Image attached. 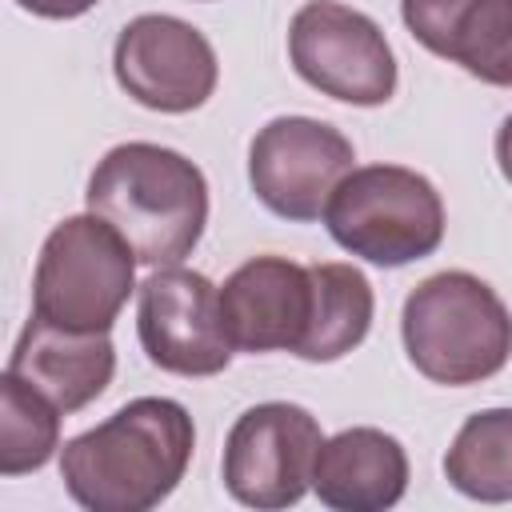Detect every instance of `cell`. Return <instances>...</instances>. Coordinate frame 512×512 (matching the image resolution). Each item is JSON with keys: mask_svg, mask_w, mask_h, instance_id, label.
<instances>
[{"mask_svg": "<svg viewBox=\"0 0 512 512\" xmlns=\"http://www.w3.org/2000/svg\"><path fill=\"white\" fill-rule=\"evenodd\" d=\"M196 448L180 400L140 396L60 448V480L88 512H148L184 480Z\"/></svg>", "mask_w": 512, "mask_h": 512, "instance_id": "obj_1", "label": "cell"}, {"mask_svg": "<svg viewBox=\"0 0 512 512\" xmlns=\"http://www.w3.org/2000/svg\"><path fill=\"white\" fill-rule=\"evenodd\" d=\"M88 212L104 216L148 268L180 264L208 224V180L176 148L128 140L88 176Z\"/></svg>", "mask_w": 512, "mask_h": 512, "instance_id": "obj_2", "label": "cell"}, {"mask_svg": "<svg viewBox=\"0 0 512 512\" xmlns=\"http://www.w3.org/2000/svg\"><path fill=\"white\" fill-rule=\"evenodd\" d=\"M400 336L420 376L464 388L496 376L508 364L512 312L480 276L452 268L420 280L408 292Z\"/></svg>", "mask_w": 512, "mask_h": 512, "instance_id": "obj_3", "label": "cell"}, {"mask_svg": "<svg viewBox=\"0 0 512 512\" xmlns=\"http://www.w3.org/2000/svg\"><path fill=\"white\" fill-rule=\"evenodd\" d=\"M132 244L96 212L60 220L36 260L32 316L68 332H108L136 292Z\"/></svg>", "mask_w": 512, "mask_h": 512, "instance_id": "obj_4", "label": "cell"}, {"mask_svg": "<svg viewBox=\"0 0 512 512\" xmlns=\"http://www.w3.org/2000/svg\"><path fill=\"white\" fill-rule=\"evenodd\" d=\"M324 224L344 252L380 268H400L440 248L444 200L432 180L412 168L364 164L336 184Z\"/></svg>", "mask_w": 512, "mask_h": 512, "instance_id": "obj_5", "label": "cell"}, {"mask_svg": "<svg viewBox=\"0 0 512 512\" xmlns=\"http://www.w3.org/2000/svg\"><path fill=\"white\" fill-rule=\"evenodd\" d=\"M288 60L320 96L376 108L396 92V56L380 24L336 0H308L288 24Z\"/></svg>", "mask_w": 512, "mask_h": 512, "instance_id": "obj_6", "label": "cell"}, {"mask_svg": "<svg viewBox=\"0 0 512 512\" xmlns=\"http://www.w3.org/2000/svg\"><path fill=\"white\" fill-rule=\"evenodd\" d=\"M320 448L324 432L308 408L288 400L252 404L228 428L220 460L224 488L256 512L292 508L312 488Z\"/></svg>", "mask_w": 512, "mask_h": 512, "instance_id": "obj_7", "label": "cell"}, {"mask_svg": "<svg viewBox=\"0 0 512 512\" xmlns=\"http://www.w3.org/2000/svg\"><path fill=\"white\" fill-rule=\"evenodd\" d=\"M352 160V140L328 120L276 116L248 144V184L272 216L312 224L352 172Z\"/></svg>", "mask_w": 512, "mask_h": 512, "instance_id": "obj_8", "label": "cell"}, {"mask_svg": "<svg viewBox=\"0 0 512 512\" xmlns=\"http://www.w3.org/2000/svg\"><path fill=\"white\" fill-rule=\"evenodd\" d=\"M136 332L144 356L172 376H216L232 360L220 288L192 268H156L136 288Z\"/></svg>", "mask_w": 512, "mask_h": 512, "instance_id": "obj_9", "label": "cell"}, {"mask_svg": "<svg viewBox=\"0 0 512 512\" xmlns=\"http://www.w3.org/2000/svg\"><path fill=\"white\" fill-rule=\"evenodd\" d=\"M116 84L152 112H192L208 104L220 80L216 48L180 16L144 12L128 20L112 48Z\"/></svg>", "mask_w": 512, "mask_h": 512, "instance_id": "obj_10", "label": "cell"}, {"mask_svg": "<svg viewBox=\"0 0 512 512\" xmlns=\"http://www.w3.org/2000/svg\"><path fill=\"white\" fill-rule=\"evenodd\" d=\"M220 312L236 352H300L312 324V268L252 256L220 284Z\"/></svg>", "mask_w": 512, "mask_h": 512, "instance_id": "obj_11", "label": "cell"}, {"mask_svg": "<svg viewBox=\"0 0 512 512\" xmlns=\"http://www.w3.org/2000/svg\"><path fill=\"white\" fill-rule=\"evenodd\" d=\"M400 16L432 56L512 88V0H400Z\"/></svg>", "mask_w": 512, "mask_h": 512, "instance_id": "obj_12", "label": "cell"}, {"mask_svg": "<svg viewBox=\"0 0 512 512\" xmlns=\"http://www.w3.org/2000/svg\"><path fill=\"white\" fill-rule=\"evenodd\" d=\"M8 372L40 388L68 416L104 396L116 376V348L108 332H68L32 316L8 356Z\"/></svg>", "mask_w": 512, "mask_h": 512, "instance_id": "obj_13", "label": "cell"}, {"mask_svg": "<svg viewBox=\"0 0 512 512\" xmlns=\"http://www.w3.org/2000/svg\"><path fill=\"white\" fill-rule=\"evenodd\" d=\"M408 488V452L380 428H344L324 440L312 492L336 512H384Z\"/></svg>", "mask_w": 512, "mask_h": 512, "instance_id": "obj_14", "label": "cell"}, {"mask_svg": "<svg viewBox=\"0 0 512 512\" xmlns=\"http://www.w3.org/2000/svg\"><path fill=\"white\" fill-rule=\"evenodd\" d=\"M312 268V324L300 344V360L328 364L348 356L372 328L376 296L360 268L352 264H308Z\"/></svg>", "mask_w": 512, "mask_h": 512, "instance_id": "obj_15", "label": "cell"}, {"mask_svg": "<svg viewBox=\"0 0 512 512\" xmlns=\"http://www.w3.org/2000/svg\"><path fill=\"white\" fill-rule=\"evenodd\" d=\"M444 476L468 500H512V408L472 412L444 452Z\"/></svg>", "mask_w": 512, "mask_h": 512, "instance_id": "obj_16", "label": "cell"}, {"mask_svg": "<svg viewBox=\"0 0 512 512\" xmlns=\"http://www.w3.org/2000/svg\"><path fill=\"white\" fill-rule=\"evenodd\" d=\"M60 408L4 368L0 380V476H24L52 460L60 448Z\"/></svg>", "mask_w": 512, "mask_h": 512, "instance_id": "obj_17", "label": "cell"}, {"mask_svg": "<svg viewBox=\"0 0 512 512\" xmlns=\"http://www.w3.org/2000/svg\"><path fill=\"white\" fill-rule=\"evenodd\" d=\"M24 12L44 16V20H76L84 12H92L100 0H16Z\"/></svg>", "mask_w": 512, "mask_h": 512, "instance_id": "obj_18", "label": "cell"}, {"mask_svg": "<svg viewBox=\"0 0 512 512\" xmlns=\"http://www.w3.org/2000/svg\"><path fill=\"white\" fill-rule=\"evenodd\" d=\"M496 164H500V176L512 184V116L496 132Z\"/></svg>", "mask_w": 512, "mask_h": 512, "instance_id": "obj_19", "label": "cell"}]
</instances>
